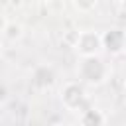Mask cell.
I'll use <instances>...</instances> for the list:
<instances>
[{"mask_svg":"<svg viewBox=\"0 0 126 126\" xmlns=\"http://www.w3.org/2000/svg\"><path fill=\"white\" fill-rule=\"evenodd\" d=\"M98 43H100V39L93 32H85L77 39V51H81L83 55H94V51L98 49Z\"/></svg>","mask_w":126,"mask_h":126,"instance_id":"obj_1","label":"cell"},{"mask_svg":"<svg viewBox=\"0 0 126 126\" xmlns=\"http://www.w3.org/2000/svg\"><path fill=\"white\" fill-rule=\"evenodd\" d=\"M4 26H6V22H4V18L0 16V33H2V30H4Z\"/></svg>","mask_w":126,"mask_h":126,"instance_id":"obj_2","label":"cell"}]
</instances>
